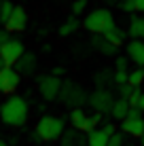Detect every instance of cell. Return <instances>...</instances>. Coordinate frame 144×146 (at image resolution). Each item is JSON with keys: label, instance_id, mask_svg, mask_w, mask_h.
<instances>
[{"label": "cell", "instance_id": "6da1fadb", "mask_svg": "<svg viewBox=\"0 0 144 146\" xmlns=\"http://www.w3.org/2000/svg\"><path fill=\"white\" fill-rule=\"evenodd\" d=\"M30 117V104L21 95H9L0 106V119L9 127H19Z\"/></svg>", "mask_w": 144, "mask_h": 146}, {"label": "cell", "instance_id": "7a4b0ae2", "mask_svg": "<svg viewBox=\"0 0 144 146\" xmlns=\"http://www.w3.org/2000/svg\"><path fill=\"white\" fill-rule=\"evenodd\" d=\"M64 129H66L64 119L53 117V114H44V117H40V121L36 123L34 135H36L40 142H53V140H59L64 135Z\"/></svg>", "mask_w": 144, "mask_h": 146}, {"label": "cell", "instance_id": "3957f363", "mask_svg": "<svg viewBox=\"0 0 144 146\" xmlns=\"http://www.w3.org/2000/svg\"><path fill=\"white\" fill-rule=\"evenodd\" d=\"M110 23H115V17H112L110 9H93V11L87 13V17L81 21V26L87 32H91L93 36H100Z\"/></svg>", "mask_w": 144, "mask_h": 146}, {"label": "cell", "instance_id": "277c9868", "mask_svg": "<svg viewBox=\"0 0 144 146\" xmlns=\"http://www.w3.org/2000/svg\"><path fill=\"white\" fill-rule=\"evenodd\" d=\"M59 100H62L66 106L81 108L83 104L87 102V91H85L78 83L66 80V83H62V89H59Z\"/></svg>", "mask_w": 144, "mask_h": 146}, {"label": "cell", "instance_id": "5b68a950", "mask_svg": "<svg viewBox=\"0 0 144 146\" xmlns=\"http://www.w3.org/2000/svg\"><path fill=\"white\" fill-rule=\"evenodd\" d=\"M70 123L76 131L81 133H89L93 129H98V125L102 123V114H87L83 108H72L70 112Z\"/></svg>", "mask_w": 144, "mask_h": 146}, {"label": "cell", "instance_id": "8992f818", "mask_svg": "<svg viewBox=\"0 0 144 146\" xmlns=\"http://www.w3.org/2000/svg\"><path fill=\"white\" fill-rule=\"evenodd\" d=\"M87 102L98 114H106V112L110 114V108H112V104H115V98H112V93L108 91V89H96V91H91L87 95Z\"/></svg>", "mask_w": 144, "mask_h": 146}, {"label": "cell", "instance_id": "52a82bcc", "mask_svg": "<svg viewBox=\"0 0 144 146\" xmlns=\"http://www.w3.org/2000/svg\"><path fill=\"white\" fill-rule=\"evenodd\" d=\"M23 53H26V49H23L21 40H17V38H9L7 42L0 47V57H2L4 66H9V68H13Z\"/></svg>", "mask_w": 144, "mask_h": 146}, {"label": "cell", "instance_id": "ba28073f", "mask_svg": "<svg viewBox=\"0 0 144 146\" xmlns=\"http://www.w3.org/2000/svg\"><path fill=\"white\" fill-rule=\"evenodd\" d=\"M59 89H62V80L53 74H42L38 76V93L42 95V100L53 102L59 98Z\"/></svg>", "mask_w": 144, "mask_h": 146}, {"label": "cell", "instance_id": "9c48e42d", "mask_svg": "<svg viewBox=\"0 0 144 146\" xmlns=\"http://www.w3.org/2000/svg\"><path fill=\"white\" fill-rule=\"evenodd\" d=\"M19 89V72L15 68H2L0 70V93L4 95H15Z\"/></svg>", "mask_w": 144, "mask_h": 146}, {"label": "cell", "instance_id": "30bf717a", "mask_svg": "<svg viewBox=\"0 0 144 146\" xmlns=\"http://www.w3.org/2000/svg\"><path fill=\"white\" fill-rule=\"evenodd\" d=\"M26 26H28V13H26V9L15 7L13 13H11V17L4 21V30H7L9 34H11V32H23Z\"/></svg>", "mask_w": 144, "mask_h": 146}, {"label": "cell", "instance_id": "8fae6325", "mask_svg": "<svg viewBox=\"0 0 144 146\" xmlns=\"http://www.w3.org/2000/svg\"><path fill=\"white\" fill-rule=\"evenodd\" d=\"M121 131L131 138H140L144 133V117H127L121 121Z\"/></svg>", "mask_w": 144, "mask_h": 146}, {"label": "cell", "instance_id": "7c38bea8", "mask_svg": "<svg viewBox=\"0 0 144 146\" xmlns=\"http://www.w3.org/2000/svg\"><path fill=\"white\" fill-rule=\"evenodd\" d=\"M127 59L136 64V68H144V42L129 40L127 42Z\"/></svg>", "mask_w": 144, "mask_h": 146}, {"label": "cell", "instance_id": "4fadbf2b", "mask_svg": "<svg viewBox=\"0 0 144 146\" xmlns=\"http://www.w3.org/2000/svg\"><path fill=\"white\" fill-rule=\"evenodd\" d=\"M100 36H102L104 40H108L110 44L119 47V44H123V42H125V36H127V32H125V30H121V28L117 26V23H110V26H108L106 30H104V32L100 34Z\"/></svg>", "mask_w": 144, "mask_h": 146}, {"label": "cell", "instance_id": "5bb4252c", "mask_svg": "<svg viewBox=\"0 0 144 146\" xmlns=\"http://www.w3.org/2000/svg\"><path fill=\"white\" fill-rule=\"evenodd\" d=\"M15 66H17V72H21V74H34L36 72V66H38L36 53H23Z\"/></svg>", "mask_w": 144, "mask_h": 146}, {"label": "cell", "instance_id": "9a60e30c", "mask_svg": "<svg viewBox=\"0 0 144 146\" xmlns=\"http://www.w3.org/2000/svg\"><path fill=\"white\" fill-rule=\"evenodd\" d=\"M129 108L131 106H129V102H127V98H119V100H115V104H112V108H110V117L115 121H125Z\"/></svg>", "mask_w": 144, "mask_h": 146}, {"label": "cell", "instance_id": "2e32d148", "mask_svg": "<svg viewBox=\"0 0 144 146\" xmlns=\"http://www.w3.org/2000/svg\"><path fill=\"white\" fill-rule=\"evenodd\" d=\"M127 36L133 40H144V17H133L129 19V28H127Z\"/></svg>", "mask_w": 144, "mask_h": 146}, {"label": "cell", "instance_id": "e0dca14e", "mask_svg": "<svg viewBox=\"0 0 144 146\" xmlns=\"http://www.w3.org/2000/svg\"><path fill=\"white\" fill-rule=\"evenodd\" d=\"M91 47L96 49L98 53H102V55H115V53H117V47H115V44H110L108 40H104L102 36H93V38H91Z\"/></svg>", "mask_w": 144, "mask_h": 146}, {"label": "cell", "instance_id": "ac0fdd59", "mask_svg": "<svg viewBox=\"0 0 144 146\" xmlns=\"http://www.w3.org/2000/svg\"><path fill=\"white\" fill-rule=\"evenodd\" d=\"M85 138H87L85 140V146H106L108 144V135L104 133L100 127L93 129V131H89Z\"/></svg>", "mask_w": 144, "mask_h": 146}, {"label": "cell", "instance_id": "d6986e66", "mask_svg": "<svg viewBox=\"0 0 144 146\" xmlns=\"http://www.w3.org/2000/svg\"><path fill=\"white\" fill-rule=\"evenodd\" d=\"M85 140L87 138H83L81 131H76V129H72V131H64L62 146H85Z\"/></svg>", "mask_w": 144, "mask_h": 146}, {"label": "cell", "instance_id": "ffe728a7", "mask_svg": "<svg viewBox=\"0 0 144 146\" xmlns=\"http://www.w3.org/2000/svg\"><path fill=\"white\" fill-rule=\"evenodd\" d=\"M78 28H81V21H78V17L70 15V17H68L66 21L62 23V26H59V36H70V34H74Z\"/></svg>", "mask_w": 144, "mask_h": 146}, {"label": "cell", "instance_id": "44dd1931", "mask_svg": "<svg viewBox=\"0 0 144 146\" xmlns=\"http://www.w3.org/2000/svg\"><path fill=\"white\" fill-rule=\"evenodd\" d=\"M93 83H96L98 89H108L115 83V76H112V72H108V70H100V72L93 76Z\"/></svg>", "mask_w": 144, "mask_h": 146}, {"label": "cell", "instance_id": "7402d4cb", "mask_svg": "<svg viewBox=\"0 0 144 146\" xmlns=\"http://www.w3.org/2000/svg\"><path fill=\"white\" fill-rule=\"evenodd\" d=\"M144 83V68H136L131 72H127V85L131 87H140Z\"/></svg>", "mask_w": 144, "mask_h": 146}, {"label": "cell", "instance_id": "603a6c76", "mask_svg": "<svg viewBox=\"0 0 144 146\" xmlns=\"http://www.w3.org/2000/svg\"><path fill=\"white\" fill-rule=\"evenodd\" d=\"M13 9H15V4L11 2V0H2V2H0V17H2V23L11 17Z\"/></svg>", "mask_w": 144, "mask_h": 146}, {"label": "cell", "instance_id": "cb8c5ba5", "mask_svg": "<svg viewBox=\"0 0 144 146\" xmlns=\"http://www.w3.org/2000/svg\"><path fill=\"white\" fill-rule=\"evenodd\" d=\"M87 0H72V15L74 17H78L81 13H85L87 11Z\"/></svg>", "mask_w": 144, "mask_h": 146}, {"label": "cell", "instance_id": "d4e9b609", "mask_svg": "<svg viewBox=\"0 0 144 146\" xmlns=\"http://www.w3.org/2000/svg\"><path fill=\"white\" fill-rule=\"evenodd\" d=\"M106 146H125V138H123V133H112L110 138H108V144Z\"/></svg>", "mask_w": 144, "mask_h": 146}, {"label": "cell", "instance_id": "484cf974", "mask_svg": "<svg viewBox=\"0 0 144 146\" xmlns=\"http://www.w3.org/2000/svg\"><path fill=\"white\" fill-rule=\"evenodd\" d=\"M127 66H129V59H127V57H117V62H115V72H129Z\"/></svg>", "mask_w": 144, "mask_h": 146}, {"label": "cell", "instance_id": "4316f807", "mask_svg": "<svg viewBox=\"0 0 144 146\" xmlns=\"http://www.w3.org/2000/svg\"><path fill=\"white\" fill-rule=\"evenodd\" d=\"M119 9H121L123 13H136V4H133V0H121L119 2Z\"/></svg>", "mask_w": 144, "mask_h": 146}, {"label": "cell", "instance_id": "83f0119b", "mask_svg": "<svg viewBox=\"0 0 144 146\" xmlns=\"http://www.w3.org/2000/svg\"><path fill=\"white\" fill-rule=\"evenodd\" d=\"M140 95H142V89H140V87H133V89H131L129 98H127V102H129L131 108H136V102H138V98H140Z\"/></svg>", "mask_w": 144, "mask_h": 146}, {"label": "cell", "instance_id": "f1b7e54d", "mask_svg": "<svg viewBox=\"0 0 144 146\" xmlns=\"http://www.w3.org/2000/svg\"><path fill=\"white\" fill-rule=\"evenodd\" d=\"M131 85H119V98H129V93H131Z\"/></svg>", "mask_w": 144, "mask_h": 146}, {"label": "cell", "instance_id": "f546056e", "mask_svg": "<svg viewBox=\"0 0 144 146\" xmlns=\"http://www.w3.org/2000/svg\"><path fill=\"white\" fill-rule=\"evenodd\" d=\"M100 129H102V131H104V133L108 135V138H110L112 133H117V127H115V123H104V125H102Z\"/></svg>", "mask_w": 144, "mask_h": 146}, {"label": "cell", "instance_id": "4dcf8cb0", "mask_svg": "<svg viewBox=\"0 0 144 146\" xmlns=\"http://www.w3.org/2000/svg\"><path fill=\"white\" fill-rule=\"evenodd\" d=\"M112 76H115L117 85H125L127 83V72H112Z\"/></svg>", "mask_w": 144, "mask_h": 146}, {"label": "cell", "instance_id": "1f68e13d", "mask_svg": "<svg viewBox=\"0 0 144 146\" xmlns=\"http://www.w3.org/2000/svg\"><path fill=\"white\" fill-rule=\"evenodd\" d=\"M136 108L140 110V112H144V91H142V95L138 98V102H136Z\"/></svg>", "mask_w": 144, "mask_h": 146}, {"label": "cell", "instance_id": "d6a6232c", "mask_svg": "<svg viewBox=\"0 0 144 146\" xmlns=\"http://www.w3.org/2000/svg\"><path fill=\"white\" fill-rule=\"evenodd\" d=\"M9 38H11V36H9V32H7V30H2V32H0V47H2Z\"/></svg>", "mask_w": 144, "mask_h": 146}, {"label": "cell", "instance_id": "836d02e7", "mask_svg": "<svg viewBox=\"0 0 144 146\" xmlns=\"http://www.w3.org/2000/svg\"><path fill=\"white\" fill-rule=\"evenodd\" d=\"M51 74H53V76H57V78H59V76L64 74V68H62V66H55V68L51 70Z\"/></svg>", "mask_w": 144, "mask_h": 146}, {"label": "cell", "instance_id": "e575fe53", "mask_svg": "<svg viewBox=\"0 0 144 146\" xmlns=\"http://www.w3.org/2000/svg\"><path fill=\"white\" fill-rule=\"evenodd\" d=\"M133 4H136V11L144 13V0H133Z\"/></svg>", "mask_w": 144, "mask_h": 146}, {"label": "cell", "instance_id": "d590c367", "mask_svg": "<svg viewBox=\"0 0 144 146\" xmlns=\"http://www.w3.org/2000/svg\"><path fill=\"white\" fill-rule=\"evenodd\" d=\"M127 117H142V112L138 108H129V112H127Z\"/></svg>", "mask_w": 144, "mask_h": 146}, {"label": "cell", "instance_id": "8d00e7d4", "mask_svg": "<svg viewBox=\"0 0 144 146\" xmlns=\"http://www.w3.org/2000/svg\"><path fill=\"white\" fill-rule=\"evenodd\" d=\"M104 2H108V4H117V7H119V2H121V0H104Z\"/></svg>", "mask_w": 144, "mask_h": 146}, {"label": "cell", "instance_id": "74e56055", "mask_svg": "<svg viewBox=\"0 0 144 146\" xmlns=\"http://www.w3.org/2000/svg\"><path fill=\"white\" fill-rule=\"evenodd\" d=\"M2 68H7V66H4V62H2V57H0V70H2Z\"/></svg>", "mask_w": 144, "mask_h": 146}, {"label": "cell", "instance_id": "f35d334b", "mask_svg": "<svg viewBox=\"0 0 144 146\" xmlns=\"http://www.w3.org/2000/svg\"><path fill=\"white\" fill-rule=\"evenodd\" d=\"M140 144H142V146H144V133H142V135H140Z\"/></svg>", "mask_w": 144, "mask_h": 146}, {"label": "cell", "instance_id": "ab89813d", "mask_svg": "<svg viewBox=\"0 0 144 146\" xmlns=\"http://www.w3.org/2000/svg\"><path fill=\"white\" fill-rule=\"evenodd\" d=\"M0 146H9V144H7V142H2V140H0Z\"/></svg>", "mask_w": 144, "mask_h": 146}, {"label": "cell", "instance_id": "60d3db41", "mask_svg": "<svg viewBox=\"0 0 144 146\" xmlns=\"http://www.w3.org/2000/svg\"><path fill=\"white\" fill-rule=\"evenodd\" d=\"M0 23H2V17H0Z\"/></svg>", "mask_w": 144, "mask_h": 146}, {"label": "cell", "instance_id": "b9f144b4", "mask_svg": "<svg viewBox=\"0 0 144 146\" xmlns=\"http://www.w3.org/2000/svg\"><path fill=\"white\" fill-rule=\"evenodd\" d=\"M142 42H144V40H142Z\"/></svg>", "mask_w": 144, "mask_h": 146}]
</instances>
